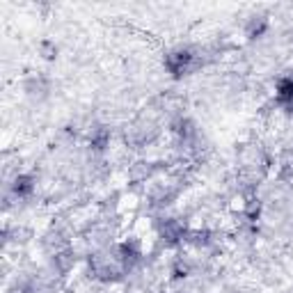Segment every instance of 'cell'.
Listing matches in <instances>:
<instances>
[{
	"mask_svg": "<svg viewBox=\"0 0 293 293\" xmlns=\"http://www.w3.org/2000/svg\"><path fill=\"white\" fill-rule=\"evenodd\" d=\"M37 50H39V55L44 57V60H55V57H57V46H55L50 39L41 41V44L37 46Z\"/></svg>",
	"mask_w": 293,
	"mask_h": 293,
	"instance_id": "1",
	"label": "cell"
}]
</instances>
